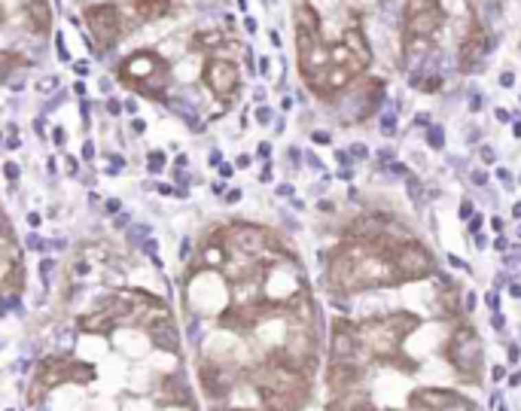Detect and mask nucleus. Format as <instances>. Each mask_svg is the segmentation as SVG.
<instances>
[{
	"instance_id": "obj_20",
	"label": "nucleus",
	"mask_w": 521,
	"mask_h": 411,
	"mask_svg": "<svg viewBox=\"0 0 521 411\" xmlns=\"http://www.w3.org/2000/svg\"><path fill=\"white\" fill-rule=\"evenodd\" d=\"M430 10H442L439 0H408L406 3V16H414V12H430Z\"/></svg>"
},
{
	"instance_id": "obj_33",
	"label": "nucleus",
	"mask_w": 521,
	"mask_h": 411,
	"mask_svg": "<svg viewBox=\"0 0 521 411\" xmlns=\"http://www.w3.org/2000/svg\"><path fill=\"white\" fill-rule=\"evenodd\" d=\"M491 326H494V329H503V317H500L497 311H494V317H491Z\"/></svg>"
},
{
	"instance_id": "obj_25",
	"label": "nucleus",
	"mask_w": 521,
	"mask_h": 411,
	"mask_svg": "<svg viewBox=\"0 0 521 411\" xmlns=\"http://www.w3.org/2000/svg\"><path fill=\"white\" fill-rule=\"evenodd\" d=\"M439 86H442V80H439V76H433V80L421 82V89H424V91H436V89H439Z\"/></svg>"
},
{
	"instance_id": "obj_18",
	"label": "nucleus",
	"mask_w": 521,
	"mask_h": 411,
	"mask_svg": "<svg viewBox=\"0 0 521 411\" xmlns=\"http://www.w3.org/2000/svg\"><path fill=\"white\" fill-rule=\"evenodd\" d=\"M223 43H226V34H223V31H199L192 37V46L195 49H220Z\"/></svg>"
},
{
	"instance_id": "obj_1",
	"label": "nucleus",
	"mask_w": 521,
	"mask_h": 411,
	"mask_svg": "<svg viewBox=\"0 0 521 411\" xmlns=\"http://www.w3.org/2000/svg\"><path fill=\"white\" fill-rule=\"evenodd\" d=\"M250 381L265 411H302L311 399V375L296 366L284 347L269 353L265 363L253 368Z\"/></svg>"
},
{
	"instance_id": "obj_31",
	"label": "nucleus",
	"mask_w": 521,
	"mask_h": 411,
	"mask_svg": "<svg viewBox=\"0 0 521 411\" xmlns=\"http://www.w3.org/2000/svg\"><path fill=\"white\" fill-rule=\"evenodd\" d=\"M244 27H247L250 34H256V19H253V16H247V19H244Z\"/></svg>"
},
{
	"instance_id": "obj_17",
	"label": "nucleus",
	"mask_w": 521,
	"mask_h": 411,
	"mask_svg": "<svg viewBox=\"0 0 521 411\" xmlns=\"http://www.w3.org/2000/svg\"><path fill=\"white\" fill-rule=\"evenodd\" d=\"M171 10V0H135V16L140 22H156Z\"/></svg>"
},
{
	"instance_id": "obj_21",
	"label": "nucleus",
	"mask_w": 521,
	"mask_h": 411,
	"mask_svg": "<svg viewBox=\"0 0 521 411\" xmlns=\"http://www.w3.org/2000/svg\"><path fill=\"white\" fill-rule=\"evenodd\" d=\"M162 168H165V153L153 150V153H150V171H153V174H159Z\"/></svg>"
},
{
	"instance_id": "obj_28",
	"label": "nucleus",
	"mask_w": 521,
	"mask_h": 411,
	"mask_svg": "<svg viewBox=\"0 0 521 411\" xmlns=\"http://www.w3.org/2000/svg\"><path fill=\"white\" fill-rule=\"evenodd\" d=\"M256 116H259V122H263V125H269V122H271V110H265V107L259 110Z\"/></svg>"
},
{
	"instance_id": "obj_41",
	"label": "nucleus",
	"mask_w": 521,
	"mask_h": 411,
	"mask_svg": "<svg viewBox=\"0 0 521 411\" xmlns=\"http://www.w3.org/2000/svg\"><path fill=\"white\" fill-rule=\"evenodd\" d=\"M488 304H491V308L497 311V304H500V299H497V293H491V296H488Z\"/></svg>"
},
{
	"instance_id": "obj_16",
	"label": "nucleus",
	"mask_w": 521,
	"mask_h": 411,
	"mask_svg": "<svg viewBox=\"0 0 521 411\" xmlns=\"http://www.w3.org/2000/svg\"><path fill=\"white\" fill-rule=\"evenodd\" d=\"M329 61H333V65H339V67L354 70L357 76H360L363 70H366V65H363V61L357 58V55L351 52V49L344 46V43H333V46H329Z\"/></svg>"
},
{
	"instance_id": "obj_29",
	"label": "nucleus",
	"mask_w": 521,
	"mask_h": 411,
	"mask_svg": "<svg viewBox=\"0 0 521 411\" xmlns=\"http://www.w3.org/2000/svg\"><path fill=\"white\" fill-rule=\"evenodd\" d=\"M512 82H516V76H512V74H509V70H506V74H503V76H500V86H506V89H509V86H512Z\"/></svg>"
},
{
	"instance_id": "obj_19",
	"label": "nucleus",
	"mask_w": 521,
	"mask_h": 411,
	"mask_svg": "<svg viewBox=\"0 0 521 411\" xmlns=\"http://www.w3.org/2000/svg\"><path fill=\"white\" fill-rule=\"evenodd\" d=\"M430 46H433V40H430V37H414V34H406V58L424 55Z\"/></svg>"
},
{
	"instance_id": "obj_3",
	"label": "nucleus",
	"mask_w": 521,
	"mask_h": 411,
	"mask_svg": "<svg viewBox=\"0 0 521 411\" xmlns=\"http://www.w3.org/2000/svg\"><path fill=\"white\" fill-rule=\"evenodd\" d=\"M442 353H445L448 366H452L463 381H473V384H478V381H482V372H485V347H482V338H478L476 326L457 323L454 329H452V335H448L445 347H442Z\"/></svg>"
},
{
	"instance_id": "obj_37",
	"label": "nucleus",
	"mask_w": 521,
	"mask_h": 411,
	"mask_svg": "<svg viewBox=\"0 0 521 411\" xmlns=\"http://www.w3.org/2000/svg\"><path fill=\"white\" fill-rule=\"evenodd\" d=\"M238 198H241V189H232V192L226 195V201H232V204H235V201H238Z\"/></svg>"
},
{
	"instance_id": "obj_32",
	"label": "nucleus",
	"mask_w": 521,
	"mask_h": 411,
	"mask_svg": "<svg viewBox=\"0 0 521 411\" xmlns=\"http://www.w3.org/2000/svg\"><path fill=\"white\" fill-rule=\"evenodd\" d=\"M503 375H506V368H500V366L491 368V378H494V381H500V378H503Z\"/></svg>"
},
{
	"instance_id": "obj_4",
	"label": "nucleus",
	"mask_w": 521,
	"mask_h": 411,
	"mask_svg": "<svg viewBox=\"0 0 521 411\" xmlns=\"http://www.w3.org/2000/svg\"><path fill=\"white\" fill-rule=\"evenodd\" d=\"M116 76L122 86L137 89L150 98H162V91L168 86V61L159 52H153V49H144V52L129 55L119 65Z\"/></svg>"
},
{
	"instance_id": "obj_26",
	"label": "nucleus",
	"mask_w": 521,
	"mask_h": 411,
	"mask_svg": "<svg viewBox=\"0 0 521 411\" xmlns=\"http://www.w3.org/2000/svg\"><path fill=\"white\" fill-rule=\"evenodd\" d=\"M3 171H6V177H10V180H16V177H19V165H16V162H6Z\"/></svg>"
},
{
	"instance_id": "obj_38",
	"label": "nucleus",
	"mask_w": 521,
	"mask_h": 411,
	"mask_svg": "<svg viewBox=\"0 0 521 411\" xmlns=\"http://www.w3.org/2000/svg\"><path fill=\"white\" fill-rule=\"evenodd\" d=\"M76 165H80V162H76V159H67V171H70V174H76V171H80V168H76Z\"/></svg>"
},
{
	"instance_id": "obj_14",
	"label": "nucleus",
	"mask_w": 521,
	"mask_h": 411,
	"mask_svg": "<svg viewBox=\"0 0 521 411\" xmlns=\"http://www.w3.org/2000/svg\"><path fill=\"white\" fill-rule=\"evenodd\" d=\"M22 16H25V27L34 34H46L52 27V6L46 0H27L22 6Z\"/></svg>"
},
{
	"instance_id": "obj_5",
	"label": "nucleus",
	"mask_w": 521,
	"mask_h": 411,
	"mask_svg": "<svg viewBox=\"0 0 521 411\" xmlns=\"http://www.w3.org/2000/svg\"><path fill=\"white\" fill-rule=\"evenodd\" d=\"M408 408L412 411H454V408L476 411V406L463 393L445 390V387H414L408 393Z\"/></svg>"
},
{
	"instance_id": "obj_40",
	"label": "nucleus",
	"mask_w": 521,
	"mask_h": 411,
	"mask_svg": "<svg viewBox=\"0 0 521 411\" xmlns=\"http://www.w3.org/2000/svg\"><path fill=\"white\" fill-rule=\"evenodd\" d=\"M469 107L478 110V107H482V98H478V95H476V98H469Z\"/></svg>"
},
{
	"instance_id": "obj_22",
	"label": "nucleus",
	"mask_w": 521,
	"mask_h": 411,
	"mask_svg": "<svg viewBox=\"0 0 521 411\" xmlns=\"http://www.w3.org/2000/svg\"><path fill=\"white\" fill-rule=\"evenodd\" d=\"M430 146L433 150H439L442 146V129H430Z\"/></svg>"
},
{
	"instance_id": "obj_6",
	"label": "nucleus",
	"mask_w": 521,
	"mask_h": 411,
	"mask_svg": "<svg viewBox=\"0 0 521 411\" xmlns=\"http://www.w3.org/2000/svg\"><path fill=\"white\" fill-rule=\"evenodd\" d=\"M397 271H399V280L408 283V280H421V278H430L436 271V262L430 256L424 244H418L414 238L403 241L397 247Z\"/></svg>"
},
{
	"instance_id": "obj_27",
	"label": "nucleus",
	"mask_w": 521,
	"mask_h": 411,
	"mask_svg": "<svg viewBox=\"0 0 521 411\" xmlns=\"http://www.w3.org/2000/svg\"><path fill=\"white\" fill-rule=\"evenodd\" d=\"M82 159H95V144L86 140V146H82Z\"/></svg>"
},
{
	"instance_id": "obj_11",
	"label": "nucleus",
	"mask_w": 521,
	"mask_h": 411,
	"mask_svg": "<svg viewBox=\"0 0 521 411\" xmlns=\"http://www.w3.org/2000/svg\"><path fill=\"white\" fill-rule=\"evenodd\" d=\"M323 378H326V387L333 393H344V390H354L363 384L366 363H360V359H329Z\"/></svg>"
},
{
	"instance_id": "obj_35",
	"label": "nucleus",
	"mask_w": 521,
	"mask_h": 411,
	"mask_svg": "<svg viewBox=\"0 0 521 411\" xmlns=\"http://www.w3.org/2000/svg\"><path fill=\"white\" fill-rule=\"evenodd\" d=\"M76 74H80V76L89 74V65H86V61H76Z\"/></svg>"
},
{
	"instance_id": "obj_30",
	"label": "nucleus",
	"mask_w": 521,
	"mask_h": 411,
	"mask_svg": "<svg viewBox=\"0 0 521 411\" xmlns=\"http://www.w3.org/2000/svg\"><path fill=\"white\" fill-rule=\"evenodd\" d=\"M311 137H314V144H329V134H323V131H314Z\"/></svg>"
},
{
	"instance_id": "obj_8",
	"label": "nucleus",
	"mask_w": 521,
	"mask_h": 411,
	"mask_svg": "<svg viewBox=\"0 0 521 411\" xmlns=\"http://www.w3.org/2000/svg\"><path fill=\"white\" fill-rule=\"evenodd\" d=\"M296 49H299V70L302 76H314L318 70L329 67V43L320 40V31H305V27H296Z\"/></svg>"
},
{
	"instance_id": "obj_24",
	"label": "nucleus",
	"mask_w": 521,
	"mask_h": 411,
	"mask_svg": "<svg viewBox=\"0 0 521 411\" xmlns=\"http://www.w3.org/2000/svg\"><path fill=\"white\" fill-rule=\"evenodd\" d=\"M52 265H55V262L52 259H43V262H40V278H49V274H52Z\"/></svg>"
},
{
	"instance_id": "obj_23",
	"label": "nucleus",
	"mask_w": 521,
	"mask_h": 411,
	"mask_svg": "<svg viewBox=\"0 0 521 411\" xmlns=\"http://www.w3.org/2000/svg\"><path fill=\"white\" fill-rule=\"evenodd\" d=\"M55 86H58V80H55V76H49V80H40V82H37L40 91H52Z\"/></svg>"
},
{
	"instance_id": "obj_10",
	"label": "nucleus",
	"mask_w": 521,
	"mask_h": 411,
	"mask_svg": "<svg viewBox=\"0 0 521 411\" xmlns=\"http://www.w3.org/2000/svg\"><path fill=\"white\" fill-rule=\"evenodd\" d=\"M204 86L214 91L220 101H229L241 86V70L232 58H208L204 65Z\"/></svg>"
},
{
	"instance_id": "obj_7",
	"label": "nucleus",
	"mask_w": 521,
	"mask_h": 411,
	"mask_svg": "<svg viewBox=\"0 0 521 411\" xmlns=\"http://www.w3.org/2000/svg\"><path fill=\"white\" fill-rule=\"evenodd\" d=\"M86 25L91 37L98 40L104 49H110L122 34V12L116 3H95L86 10Z\"/></svg>"
},
{
	"instance_id": "obj_9",
	"label": "nucleus",
	"mask_w": 521,
	"mask_h": 411,
	"mask_svg": "<svg viewBox=\"0 0 521 411\" xmlns=\"http://www.w3.org/2000/svg\"><path fill=\"white\" fill-rule=\"evenodd\" d=\"M363 357V332L360 323L348 317H335L329 332V359H360Z\"/></svg>"
},
{
	"instance_id": "obj_12",
	"label": "nucleus",
	"mask_w": 521,
	"mask_h": 411,
	"mask_svg": "<svg viewBox=\"0 0 521 411\" xmlns=\"http://www.w3.org/2000/svg\"><path fill=\"white\" fill-rule=\"evenodd\" d=\"M357 80V74L354 70H348V67H339V65H329V67H323L318 70L314 76H308V89L314 91V95H320V98H329V95H339V91H344L351 86V82Z\"/></svg>"
},
{
	"instance_id": "obj_2",
	"label": "nucleus",
	"mask_w": 521,
	"mask_h": 411,
	"mask_svg": "<svg viewBox=\"0 0 521 411\" xmlns=\"http://www.w3.org/2000/svg\"><path fill=\"white\" fill-rule=\"evenodd\" d=\"M421 326V317H414L412 311H393L384 317H366L360 320L363 332V357L375 359V363L403 368V372H418V363L403 353L406 335H412Z\"/></svg>"
},
{
	"instance_id": "obj_39",
	"label": "nucleus",
	"mask_w": 521,
	"mask_h": 411,
	"mask_svg": "<svg viewBox=\"0 0 521 411\" xmlns=\"http://www.w3.org/2000/svg\"><path fill=\"white\" fill-rule=\"evenodd\" d=\"M107 110H110V113H113V116H116V113L122 110V107H119V101H107Z\"/></svg>"
},
{
	"instance_id": "obj_34",
	"label": "nucleus",
	"mask_w": 521,
	"mask_h": 411,
	"mask_svg": "<svg viewBox=\"0 0 521 411\" xmlns=\"http://www.w3.org/2000/svg\"><path fill=\"white\" fill-rule=\"evenodd\" d=\"M509 296H512V299H521V283H512V287H509Z\"/></svg>"
},
{
	"instance_id": "obj_13",
	"label": "nucleus",
	"mask_w": 521,
	"mask_h": 411,
	"mask_svg": "<svg viewBox=\"0 0 521 411\" xmlns=\"http://www.w3.org/2000/svg\"><path fill=\"white\" fill-rule=\"evenodd\" d=\"M488 49H491L488 31H485L482 22L473 19V25H469L467 37H463V43H461V74H473V67L488 55Z\"/></svg>"
},
{
	"instance_id": "obj_43",
	"label": "nucleus",
	"mask_w": 521,
	"mask_h": 411,
	"mask_svg": "<svg viewBox=\"0 0 521 411\" xmlns=\"http://www.w3.org/2000/svg\"><path fill=\"white\" fill-rule=\"evenodd\" d=\"M217 411H250V408H217Z\"/></svg>"
},
{
	"instance_id": "obj_15",
	"label": "nucleus",
	"mask_w": 521,
	"mask_h": 411,
	"mask_svg": "<svg viewBox=\"0 0 521 411\" xmlns=\"http://www.w3.org/2000/svg\"><path fill=\"white\" fill-rule=\"evenodd\" d=\"M342 43L348 46L351 52H354L357 58H360L363 65H366V67L372 65V49H369V40H366V34H363V31H360V27H357V25H354V27H348V31H344Z\"/></svg>"
},
{
	"instance_id": "obj_36",
	"label": "nucleus",
	"mask_w": 521,
	"mask_h": 411,
	"mask_svg": "<svg viewBox=\"0 0 521 411\" xmlns=\"http://www.w3.org/2000/svg\"><path fill=\"white\" fill-rule=\"evenodd\" d=\"M482 159H485V162H494V150H491V146H485V150H482Z\"/></svg>"
},
{
	"instance_id": "obj_42",
	"label": "nucleus",
	"mask_w": 521,
	"mask_h": 411,
	"mask_svg": "<svg viewBox=\"0 0 521 411\" xmlns=\"http://www.w3.org/2000/svg\"><path fill=\"white\" fill-rule=\"evenodd\" d=\"M512 216H518V219H521V201L516 204V208H512Z\"/></svg>"
},
{
	"instance_id": "obj_44",
	"label": "nucleus",
	"mask_w": 521,
	"mask_h": 411,
	"mask_svg": "<svg viewBox=\"0 0 521 411\" xmlns=\"http://www.w3.org/2000/svg\"><path fill=\"white\" fill-rule=\"evenodd\" d=\"M3 19H6V12H3V6H0V22H3Z\"/></svg>"
}]
</instances>
